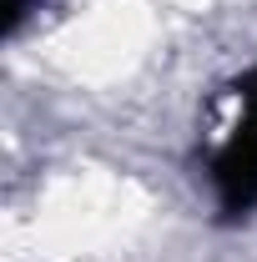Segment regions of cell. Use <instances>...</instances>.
<instances>
[{"instance_id": "obj_1", "label": "cell", "mask_w": 257, "mask_h": 262, "mask_svg": "<svg viewBox=\"0 0 257 262\" xmlns=\"http://www.w3.org/2000/svg\"><path fill=\"white\" fill-rule=\"evenodd\" d=\"M202 182L222 222L257 212V61L227 81L217 116L202 136Z\"/></svg>"}]
</instances>
